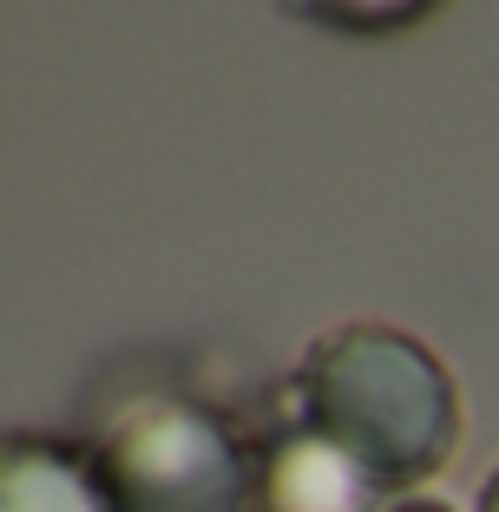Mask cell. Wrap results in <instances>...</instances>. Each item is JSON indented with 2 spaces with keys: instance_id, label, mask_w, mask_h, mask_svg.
<instances>
[{
  "instance_id": "cell-1",
  "label": "cell",
  "mask_w": 499,
  "mask_h": 512,
  "mask_svg": "<svg viewBox=\"0 0 499 512\" xmlns=\"http://www.w3.org/2000/svg\"><path fill=\"white\" fill-rule=\"evenodd\" d=\"M296 427L375 480V493H408L434 480L460 447V388L440 355L388 322H342L316 335L289 381Z\"/></svg>"
},
{
  "instance_id": "cell-2",
  "label": "cell",
  "mask_w": 499,
  "mask_h": 512,
  "mask_svg": "<svg viewBox=\"0 0 499 512\" xmlns=\"http://www.w3.org/2000/svg\"><path fill=\"white\" fill-rule=\"evenodd\" d=\"M92 467L112 512H257L263 460L204 401L152 394L99 434Z\"/></svg>"
},
{
  "instance_id": "cell-3",
  "label": "cell",
  "mask_w": 499,
  "mask_h": 512,
  "mask_svg": "<svg viewBox=\"0 0 499 512\" xmlns=\"http://www.w3.org/2000/svg\"><path fill=\"white\" fill-rule=\"evenodd\" d=\"M257 512H375V480L309 427H283L263 447Z\"/></svg>"
},
{
  "instance_id": "cell-4",
  "label": "cell",
  "mask_w": 499,
  "mask_h": 512,
  "mask_svg": "<svg viewBox=\"0 0 499 512\" xmlns=\"http://www.w3.org/2000/svg\"><path fill=\"white\" fill-rule=\"evenodd\" d=\"M0 512H112L92 447H66V440L14 434L0 453Z\"/></svg>"
},
{
  "instance_id": "cell-5",
  "label": "cell",
  "mask_w": 499,
  "mask_h": 512,
  "mask_svg": "<svg viewBox=\"0 0 499 512\" xmlns=\"http://www.w3.org/2000/svg\"><path fill=\"white\" fill-rule=\"evenodd\" d=\"M289 7L335 33H401L414 20H427L440 0H289Z\"/></svg>"
},
{
  "instance_id": "cell-6",
  "label": "cell",
  "mask_w": 499,
  "mask_h": 512,
  "mask_svg": "<svg viewBox=\"0 0 499 512\" xmlns=\"http://www.w3.org/2000/svg\"><path fill=\"white\" fill-rule=\"evenodd\" d=\"M388 512H454L447 499H427V493H414V499H394Z\"/></svg>"
},
{
  "instance_id": "cell-7",
  "label": "cell",
  "mask_w": 499,
  "mask_h": 512,
  "mask_svg": "<svg viewBox=\"0 0 499 512\" xmlns=\"http://www.w3.org/2000/svg\"><path fill=\"white\" fill-rule=\"evenodd\" d=\"M480 512H499V473L486 480V493H480Z\"/></svg>"
}]
</instances>
